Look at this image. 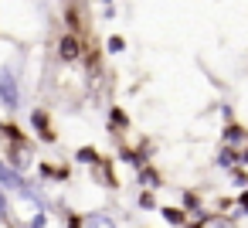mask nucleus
<instances>
[{
	"label": "nucleus",
	"mask_w": 248,
	"mask_h": 228,
	"mask_svg": "<svg viewBox=\"0 0 248 228\" xmlns=\"http://www.w3.org/2000/svg\"><path fill=\"white\" fill-rule=\"evenodd\" d=\"M0 106L4 109L21 106V75H17V68H0Z\"/></svg>",
	"instance_id": "obj_1"
},
{
	"label": "nucleus",
	"mask_w": 248,
	"mask_h": 228,
	"mask_svg": "<svg viewBox=\"0 0 248 228\" xmlns=\"http://www.w3.org/2000/svg\"><path fill=\"white\" fill-rule=\"evenodd\" d=\"M0 184H4L7 191H14V194H21V187L28 184V177H24V170H17L11 160H0Z\"/></svg>",
	"instance_id": "obj_2"
},
{
	"label": "nucleus",
	"mask_w": 248,
	"mask_h": 228,
	"mask_svg": "<svg viewBox=\"0 0 248 228\" xmlns=\"http://www.w3.org/2000/svg\"><path fill=\"white\" fill-rule=\"evenodd\" d=\"M31 126L38 130L41 140H55V133H51V119H48L45 109H34V113H31Z\"/></svg>",
	"instance_id": "obj_3"
},
{
	"label": "nucleus",
	"mask_w": 248,
	"mask_h": 228,
	"mask_svg": "<svg viewBox=\"0 0 248 228\" xmlns=\"http://www.w3.org/2000/svg\"><path fill=\"white\" fill-rule=\"evenodd\" d=\"M238 160H241V153H234V147H231V143H228V147H224V150L214 157V163H217V167H224V170H231Z\"/></svg>",
	"instance_id": "obj_4"
},
{
	"label": "nucleus",
	"mask_w": 248,
	"mask_h": 228,
	"mask_svg": "<svg viewBox=\"0 0 248 228\" xmlns=\"http://www.w3.org/2000/svg\"><path fill=\"white\" fill-rule=\"evenodd\" d=\"M224 143H231V147H238V143H248V136H245V130L241 126H224Z\"/></svg>",
	"instance_id": "obj_5"
},
{
	"label": "nucleus",
	"mask_w": 248,
	"mask_h": 228,
	"mask_svg": "<svg viewBox=\"0 0 248 228\" xmlns=\"http://www.w3.org/2000/svg\"><path fill=\"white\" fill-rule=\"evenodd\" d=\"M140 184L153 191V187H160V174H156L153 167H146V163H143V167H140Z\"/></svg>",
	"instance_id": "obj_6"
},
{
	"label": "nucleus",
	"mask_w": 248,
	"mask_h": 228,
	"mask_svg": "<svg viewBox=\"0 0 248 228\" xmlns=\"http://www.w3.org/2000/svg\"><path fill=\"white\" fill-rule=\"evenodd\" d=\"M78 225H116V218H112V214L95 211V214H82V218H78Z\"/></svg>",
	"instance_id": "obj_7"
},
{
	"label": "nucleus",
	"mask_w": 248,
	"mask_h": 228,
	"mask_svg": "<svg viewBox=\"0 0 248 228\" xmlns=\"http://www.w3.org/2000/svg\"><path fill=\"white\" fill-rule=\"evenodd\" d=\"M99 160H102V157H99L92 147H85V150H78V153H75V163H85V167H92V163H99Z\"/></svg>",
	"instance_id": "obj_8"
},
{
	"label": "nucleus",
	"mask_w": 248,
	"mask_h": 228,
	"mask_svg": "<svg viewBox=\"0 0 248 228\" xmlns=\"http://www.w3.org/2000/svg\"><path fill=\"white\" fill-rule=\"evenodd\" d=\"M0 221L11 225V201H7V187L0 184Z\"/></svg>",
	"instance_id": "obj_9"
},
{
	"label": "nucleus",
	"mask_w": 248,
	"mask_h": 228,
	"mask_svg": "<svg viewBox=\"0 0 248 228\" xmlns=\"http://www.w3.org/2000/svg\"><path fill=\"white\" fill-rule=\"evenodd\" d=\"M163 218H167L170 225H187V214H184L180 208H163Z\"/></svg>",
	"instance_id": "obj_10"
},
{
	"label": "nucleus",
	"mask_w": 248,
	"mask_h": 228,
	"mask_svg": "<svg viewBox=\"0 0 248 228\" xmlns=\"http://www.w3.org/2000/svg\"><path fill=\"white\" fill-rule=\"evenodd\" d=\"M140 208H143V211H153V208H156V197L150 194V187H146V191L140 194Z\"/></svg>",
	"instance_id": "obj_11"
},
{
	"label": "nucleus",
	"mask_w": 248,
	"mask_h": 228,
	"mask_svg": "<svg viewBox=\"0 0 248 228\" xmlns=\"http://www.w3.org/2000/svg\"><path fill=\"white\" fill-rule=\"evenodd\" d=\"M123 48H126V41H123V38H109V51H112V55H119Z\"/></svg>",
	"instance_id": "obj_12"
},
{
	"label": "nucleus",
	"mask_w": 248,
	"mask_h": 228,
	"mask_svg": "<svg viewBox=\"0 0 248 228\" xmlns=\"http://www.w3.org/2000/svg\"><path fill=\"white\" fill-rule=\"evenodd\" d=\"M238 208H241V211H245V214H248V191H245V194H241V201H238Z\"/></svg>",
	"instance_id": "obj_13"
}]
</instances>
